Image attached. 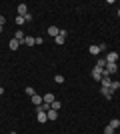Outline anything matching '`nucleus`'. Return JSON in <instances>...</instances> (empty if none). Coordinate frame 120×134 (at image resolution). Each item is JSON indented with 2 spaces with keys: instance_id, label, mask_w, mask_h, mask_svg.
Instances as JSON below:
<instances>
[{
  "instance_id": "24",
  "label": "nucleus",
  "mask_w": 120,
  "mask_h": 134,
  "mask_svg": "<svg viewBox=\"0 0 120 134\" xmlns=\"http://www.w3.org/2000/svg\"><path fill=\"white\" fill-rule=\"evenodd\" d=\"M24 22H26V20H24V16H16V24H20V26H22Z\"/></svg>"
},
{
  "instance_id": "23",
  "label": "nucleus",
  "mask_w": 120,
  "mask_h": 134,
  "mask_svg": "<svg viewBox=\"0 0 120 134\" xmlns=\"http://www.w3.org/2000/svg\"><path fill=\"white\" fill-rule=\"evenodd\" d=\"M64 40H66V38H62V36H56V38H54V42H56V44H64Z\"/></svg>"
},
{
  "instance_id": "12",
  "label": "nucleus",
  "mask_w": 120,
  "mask_h": 134,
  "mask_svg": "<svg viewBox=\"0 0 120 134\" xmlns=\"http://www.w3.org/2000/svg\"><path fill=\"white\" fill-rule=\"evenodd\" d=\"M8 46H10V50H16L18 46H20V42H18L16 38H10V44H8Z\"/></svg>"
},
{
  "instance_id": "19",
  "label": "nucleus",
  "mask_w": 120,
  "mask_h": 134,
  "mask_svg": "<svg viewBox=\"0 0 120 134\" xmlns=\"http://www.w3.org/2000/svg\"><path fill=\"white\" fill-rule=\"evenodd\" d=\"M50 108H52V110H60V100H54L50 104Z\"/></svg>"
},
{
  "instance_id": "8",
  "label": "nucleus",
  "mask_w": 120,
  "mask_h": 134,
  "mask_svg": "<svg viewBox=\"0 0 120 134\" xmlns=\"http://www.w3.org/2000/svg\"><path fill=\"white\" fill-rule=\"evenodd\" d=\"M118 60V52H108L106 54V62H116Z\"/></svg>"
},
{
  "instance_id": "22",
  "label": "nucleus",
  "mask_w": 120,
  "mask_h": 134,
  "mask_svg": "<svg viewBox=\"0 0 120 134\" xmlns=\"http://www.w3.org/2000/svg\"><path fill=\"white\" fill-rule=\"evenodd\" d=\"M104 134H114V128H112V126H110V124H108V126L104 128Z\"/></svg>"
},
{
  "instance_id": "27",
  "label": "nucleus",
  "mask_w": 120,
  "mask_h": 134,
  "mask_svg": "<svg viewBox=\"0 0 120 134\" xmlns=\"http://www.w3.org/2000/svg\"><path fill=\"white\" fill-rule=\"evenodd\" d=\"M2 94H4V88H2V86H0V96H2Z\"/></svg>"
},
{
  "instance_id": "29",
  "label": "nucleus",
  "mask_w": 120,
  "mask_h": 134,
  "mask_svg": "<svg viewBox=\"0 0 120 134\" xmlns=\"http://www.w3.org/2000/svg\"><path fill=\"white\" fill-rule=\"evenodd\" d=\"M10 134H16V132H10Z\"/></svg>"
},
{
  "instance_id": "14",
  "label": "nucleus",
  "mask_w": 120,
  "mask_h": 134,
  "mask_svg": "<svg viewBox=\"0 0 120 134\" xmlns=\"http://www.w3.org/2000/svg\"><path fill=\"white\" fill-rule=\"evenodd\" d=\"M110 126H112V128H118V126H120V120H118V118H112V120H110Z\"/></svg>"
},
{
  "instance_id": "1",
  "label": "nucleus",
  "mask_w": 120,
  "mask_h": 134,
  "mask_svg": "<svg viewBox=\"0 0 120 134\" xmlns=\"http://www.w3.org/2000/svg\"><path fill=\"white\" fill-rule=\"evenodd\" d=\"M116 70H118L116 62H106V66H104V70H102V76H110V74H114Z\"/></svg>"
},
{
  "instance_id": "5",
  "label": "nucleus",
  "mask_w": 120,
  "mask_h": 134,
  "mask_svg": "<svg viewBox=\"0 0 120 134\" xmlns=\"http://www.w3.org/2000/svg\"><path fill=\"white\" fill-rule=\"evenodd\" d=\"M14 38L20 42V44H24V40H26V34L22 32V30H16V34H14Z\"/></svg>"
},
{
  "instance_id": "20",
  "label": "nucleus",
  "mask_w": 120,
  "mask_h": 134,
  "mask_svg": "<svg viewBox=\"0 0 120 134\" xmlns=\"http://www.w3.org/2000/svg\"><path fill=\"white\" fill-rule=\"evenodd\" d=\"M120 88V82H110V90L114 92V90H118Z\"/></svg>"
},
{
  "instance_id": "3",
  "label": "nucleus",
  "mask_w": 120,
  "mask_h": 134,
  "mask_svg": "<svg viewBox=\"0 0 120 134\" xmlns=\"http://www.w3.org/2000/svg\"><path fill=\"white\" fill-rule=\"evenodd\" d=\"M16 10H18V16H26V14H28V6L26 4H18Z\"/></svg>"
},
{
  "instance_id": "13",
  "label": "nucleus",
  "mask_w": 120,
  "mask_h": 134,
  "mask_svg": "<svg viewBox=\"0 0 120 134\" xmlns=\"http://www.w3.org/2000/svg\"><path fill=\"white\" fill-rule=\"evenodd\" d=\"M32 102H34L36 106H40V104H42V102H44V100H42V96H38V94H34V96H32Z\"/></svg>"
},
{
  "instance_id": "7",
  "label": "nucleus",
  "mask_w": 120,
  "mask_h": 134,
  "mask_svg": "<svg viewBox=\"0 0 120 134\" xmlns=\"http://www.w3.org/2000/svg\"><path fill=\"white\" fill-rule=\"evenodd\" d=\"M42 100H44L46 104H52V102L56 100V98H54V94H52V92H46V94H44V98H42Z\"/></svg>"
},
{
  "instance_id": "6",
  "label": "nucleus",
  "mask_w": 120,
  "mask_h": 134,
  "mask_svg": "<svg viewBox=\"0 0 120 134\" xmlns=\"http://www.w3.org/2000/svg\"><path fill=\"white\" fill-rule=\"evenodd\" d=\"M36 120H38L40 124H44L46 120H48V116H46V112H36Z\"/></svg>"
},
{
  "instance_id": "10",
  "label": "nucleus",
  "mask_w": 120,
  "mask_h": 134,
  "mask_svg": "<svg viewBox=\"0 0 120 134\" xmlns=\"http://www.w3.org/2000/svg\"><path fill=\"white\" fill-rule=\"evenodd\" d=\"M46 116H48V120H56V118H58V110H52V108H50V110L46 112Z\"/></svg>"
},
{
  "instance_id": "18",
  "label": "nucleus",
  "mask_w": 120,
  "mask_h": 134,
  "mask_svg": "<svg viewBox=\"0 0 120 134\" xmlns=\"http://www.w3.org/2000/svg\"><path fill=\"white\" fill-rule=\"evenodd\" d=\"M26 94H28V96H30V98H32V96H34V94H36V90H34V88H32V86H26Z\"/></svg>"
},
{
  "instance_id": "17",
  "label": "nucleus",
  "mask_w": 120,
  "mask_h": 134,
  "mask_svg": "<svg viewBox=\"0 0 120 134\" xmlns=\"http://www.w3.org/2000/svg\"><path fill=\"white\" fill-rule=\"evenodd\" d=\"M96 66H98V68H104V66H106V58H98Z\"/></svg>"
},
{
  "instance_id": "11",
  "label": "nucleus",
  "mask_w": 120,
  "mask_h": 134,
  "mask_svg": "<svg viewBox=\"0 0 120 134\" xmlns=\"http://www.w3.org/2000/svg\"><path fill=\"white\" fill-rule=\"evenodd\" d=\"M58 32H60V28H58V26H50V28H48V34H50V36H54V38L58 36Z\"/></svg>"
},
{
  "instance_id": "2",
  "label": "nucleus",
  "mask_w": 120,
  "mask_h": 134,
  "mask_svg": "<svg viewBox=\"0 0 120 134\" xmlns=\"http://www.w3.org/2000/svg\"><path fill=\"white\" fill-rule=\"evenodd\" d=\"M102 70H104V68H98V66H94V68H92V78L100 82V80H102Z\"/></svg>"
},
{
  "instance_id": "21",
  "label": "nucleus",
  "mask_w": 120,
  "mask_h": 134,
  "mask_svg": "<svg viewBox=\"0 0 120 134\" xmlns=\"http://www.w3.org/2000/svg\"><path fill=\"white\" fill-rule=\"evenodd\" d=\"M54 80H56L58 84H62V82H64V76H62V74H56V76H54Z\"/></svg>"
},
{
  "instance_id": "25",
  "label": "nucleus",
  "mask_w": 120,
  "mask_h": 134,
  "mask_svg": "<svg viewBox=\"0 0 120 134\" xmlns=\"http://www.w3.org/2000/svg\"><path fill=\"white\" fill-rule=\"evenodd\" d=\"M66 34H68V32H66V30H64V28H62V30L58 32V36H62V38H66Z\"/></svg>"
},
{
  "instance_id": "26",
  "label": "nucleus",
  "mask_w": 120,
  "mask_h": 134,
  "mask_svg": "<svg viewBox=\"0 0 120 134\" xmlns=\"http://www.w3.org/2000/svg\"><path fill=\"white\" fill-rule=\"evenodd\" d=\"M4 22H6V18L2 16V14H0V26H4Z\"/></svg>"
},
{
  "instance_id": "15",
  "label": "nucleus",
  "mask_w": 120,
  "mask_h": 134,
  "mask_svg": "<svg viewBox=\"0 0 120 134\" xmlns=\"http://www.w3.org/2000/svg\"><path fill=\"white\" fill-rule=\"evenodd\" d=\"M100 82H102V86H108V88H110V82H112V80H110L108 76H102V80H100Z\"/></svg>"
},
{
  "instance_id": "16",
  "label": "nucleus",
  "mask_w": 120,
  "mask_h": 134,
  "mask_svg": "<svg viewBox=\"0 0 120 134\" xmlns=\"http://www.w3.org/2000/svg\"><path fill=\"white\" fill-rule=\"evenodd\" d=\"M24 44H26V46H34L36 42H34V38H30V36H26V40H24Z\"/></svg>"
},
{
  "instance_id": "28",
  "label": "nucleus",
  "mask_w": 120,
  "mask_h": 134,
  "mask_svg": "<svg viewBox=\"0 0 120 134\" xmlns=\"http://www.w3.org/2000/svg\"><path fill=\"white\" fill-rule=\"evenodd\" d=\"M118 16H120V8H118Z\"/></svg>"
},
{
  "instance_id": "9",
  "label": "nucleus",
  "mask_w": 120,
  "mask_h": 134,
  "mask_svg": "<svg viewBox=\"0 0 120 134\" xmlns=\"http://www.w3.org/2000/svg\"><path fill=\"white\" fill-rule=\"evenodd\" d=\"M88 52H90L92 56H98V54H100V46H98V44H92L90 48H88Z\"/></svg>"
},
{
  "instance_id": "4",
  "label": "nucleus",
  "mask_w": 120,
  "mask_h": 134,
  "mask_svg": "<svg viewBox=\"0 0 120 134\" xmlns=\"http://www.w3.org/2000/svg\"><path fill=\"white\" fill-rule=\"evenodd\" d=\"M100 94H102V96H106V98L110 100V98H112V90H110L108 86H100Z\"/></svg>"
}]
</instances>
